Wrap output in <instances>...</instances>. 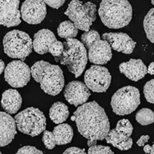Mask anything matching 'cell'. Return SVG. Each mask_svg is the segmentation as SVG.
Returning a JSON list of instances; mask_svg holds the SVG:
<instances>
[{
  "mask_svg": "<svg viewBox=\"0 0 154 154\" xmlns=\"http://www.w3.org/2000/svg\"><path fill=\"white\" fill-rule=\"evenodd\" d=\"M79 133L88 140L89 147L103 140L109 132L110 123L104 109L96 101L86 103L74 112Z\"/></svg>",
  "mask_w": 154,
  "mask_h": 154,
  "instance_id": "obj_1",
  "label": "cell"
},
{
  "mask_svg": "<svg viewBox=\"0 0 154 154\" xmlns=\"http://www.w3.org/2000/svg\"><path fill=\"white\" fill-rule=\"evenodd\" d=\"M98 12L102 23L109 29L123 28L133 18V7L128 0H102Z\"/></svg>",
  "mask_w": 154,
  "mask_h": 154,
  "instance_id": "obj_2",
  "label": "cell"
},
{
  "mask_svg": "<svg viewBox=\"0 0 154 154\" xmlns=\"http://www.w3.org/2000/svg\"><path fill=\"white\" fill-rule=\"evenodd\" d=\"M32 76L40 84L41 89L46 94L56 96L63 90L65 79L62 69L59 66L40 60L31 67Z\"/></svg>",
  "mask_w": 154,
  "mask_h": 154,
  "instance_id": "obj_3",
  "label": "cell"
},
{
  "mask_svg": "<svg viewBox=\"0 0 154 154\" xmlns=\"http://www.w3.org/2000/svg\"><path fill=\"white\" fill-rule=\"evenodd\" d=\"M64 50L60 57L55 58L56 62L66 66L70 72L79 77L86 66L88 53L84 44L75 38H68L63 43Z\"/></svg>",
  "mask_w": 154,
  "mask_h": 154,
  "instance_id": "obj_4",
  "label": "cell"
},
{
  "mask_svg": "<svg viewBox=\"0 0 154 154\" xmlns=\"http://www.w3.org/2000/svg\"><path fill=\"white\" fill-rule=\"evenodd\" d=\"M81 40L88 49V59L96 65H105L112 57V48L106 40L101 39L96 30H89L81 35Z\"/></svg>",
  "mask_w": 154,
  "mask_h": 154,
  "instance_id": "obj_5",
  "label": "cell"
},
{
  "mask_svg": "<svg viewBox=\"0 0 154 154\" xmlns=\"http://www.w3.org/2000/svg\"><path fill=\"white\" fill-rule=\"evenodd\" d=\"M2 43L5 54L12 59H19L22 61L29 56L33 49V41L29 35L17 29L5 34Z\"/></svg>",
  "mask_w": 154,
  "mask_h": 154,
  "instance_id": "obj_6",
  "label": "cell"
},
{
  "mask_svg": "<svg viewBox=\"0 0 154 154\" xmlns=\"http://www.w3.org/2000/svg\"><path fill=\"white\" fill-rule=\"evenodd\" d=\"M18 130L30 137H36L46 130V119L37 108L29 107L15 116Z\"/></svg>",
  "mask_w": 154,
  "mask_h": 154,
  "instance_id": "obj_7",
  "label": "cell"
},
{
  "mask_svg": "<svg viewBox=\"0 0 154 154\" xmlns=\"http://www.w3.org/2000/svg\"><path fill=\"white\" fill-rule=\"evenodd\" d=\"M64 14L79 29L88 32L96 19V5L92 2L83 3L79 0H72Z\"/></svg>",
  "mask_w": 154,
  "mask_h": 154,
  "instance_id": "obj_8",
  "label": "cell"
},
{
  "mask_svg": "<svg viewBox=\"0 0 154 154\" xmlns=\"http://www.w3.org/2000/svg\"><path fill=\"white\" fill-rule=\"evenodd\" d=\"M140 104V91L132 86H126L118 89L112 96L110 103L113 112L119 116L132 113Z\"/></svg>",
  "mask_w": 154,
  "mask_h": 154,
  "instance_id": "obj_9",
  "label": "cell"
},
{
  "mask_svg": "<svg viewBox=\"0 0 154 154\" xmlns=\"http://www.w3.org/2000/svg\"><path fill=\"white\" fill-rule=\"evenodd\" d=\"M112 77L105 66L92 65L85 72L84 82L94 93H105L110 86Z\"/></svg>",
  "mask_w": 154,
  "mask_h": 154,
  "instance_id": "obj_10",
  "label": "cell"
},
{
  "mask_svg": "<svg viewBox=\"0 0 154 154\" xmlns=\"http://www.w3.org/2000/svg\"><path fill=\"white\" fill-rule=\"evenodd\" d=\"M31 69L22 60H14L5 67V82L12 87L21 88L26 86L31 79Z\"/></svg>",
  "mask_w": 154,
  "mask_h": 154,
  "instance_id": "obj_11",
  "label": "cell"
},
{
  "mask_svg": "<svg viewBox=\"0 0 154 154\" xmlns=\"http://www.w3.org/2000/svg\"><path fill=\"white\" fill-rule=\"evenodd\" d=\"M47 9L43 0H26L22 4V19L28 24H39L45 19Z\"/></svg>",
  "mask_w": 154,
  "mask_h": 154,
  "instance_id": "obj_12",
  "label": "cell"
},
{
  "mask_svg": "<svg viewBox=\"0 0 154 154\" xmlns=\"http://www.w3.org/2000/svg\"><path fill=\"white\" fill-rule=\"evenodd\" d=\"M20 0H0V24L5 27L17 26L21 23Z\"/></svg>",
  "mask_w": 154,
  "mask_h": 154,
  "instance_id": "obj_13",
  "label": "cell"
},
{
  "mask_svg": "<svg viewBox=\"0 0 154 154\" xmlns=\"http://www.w3.org/2000/svg\"><path fill=\"white\" fill-rule=\"evenodd\" d=\"M91 96L89 89L80 81H72L66 86L64 97L69 103L79 106L86 103Z\"/></svg>",
  "mask_w": 154,
  "mask_h": 154,
  "instance_id": "obj_14",
  "label": "cell"
},
{
  "mask_svg": "<svg viewBox=\"0 0 154 154\" xmlns=\"http://www.w3.org/2000/svg\"><path fill=\"white\" fill-rule=\"evenodd\" d=\"M102 37L109 42L112 49L124 54H131L137 45V42L124 32H106Z\"/></svg>",
  "mask_w": 154,
  "mask_h": 154,
  "instance_id": "obj_15",
  "label": "cell"
},
{
  "mask_svg": "<svg viewBox=\"0 0 154 154\" xmlns=\"http://www.w3.org/2000/svg\"><path fill=\"white\" fill-rule=\"evenodd\" d=\"M16 122L8 112H0V146L3 147L12 142L16 132Z\"/></svg>",
  "mask_w": 154,
  "mask_h": 154,
  "instance_id": "obj_16",
  "label": "cell"
},
{
  "mask_svg": "<svg viewBox=\"0 0 154 154\" xmlns=\"http://www.w3.org/2000/svg\"><path fill=\"white\" fill-rule=\"evenodd\" d=\"M53 32L47 29H43L34 34L33 49L38 54L43 55L50 53L53 47L57 42Z\"/></svg>",
  "mask_w": 154,
  "mask_h": 154,
  "instance_id": "obj_17",
  "label": "cell"
},
{
  "mask_svg": "<svg viewBox=\"0 0 154 154\" xmlns=\"http://www.w3.org/2000/svg\"><path fill=\"white\" fill-rule=\"evenodd\" d=\"M119 69L128 79L134 82L142 79L148 73L147 67L141 60L130 59L128 62L119 64Z\"/></svg>",
  "mask_w": 154,
  "mask_h": 154,
  "instance_id": "obj_18",
  "label": "cell"
},
{
  "mask_svg": "<svg viewBox=\"0 0 154 154\" xmlns=\"http://www.w3.org/2000/svg\"><path fill=\"white\" fill-rule=\"evenodd\" d=\"M1 103L5 112L9 114H16L21 107L23 99L16 89H9L2 93Z\"/></svg>",
  "mask_w": 154,
  "mask_h": 154,
  "instance_id": "obj_19",
  "label": "cell"
},
{
  "mask_svg": "<svg viewBox=\"0 0 154 154\" xmlns=\"http://www.w3.org/2000/svg\"><path fill=\"white\" fill-rule=\"evenodd\" d=\"M107 143L111 144L114 147L122 151H126L133 146V139L127 135L117 131L116 129L110 130L106 137Z\"/></svg>",
  "mask_w": 154,
  "mask_h": 154,
  "instance_id": "obj_20",
  "label": "cell"
},
{
  "mask_svg": "<svg viewBox=\"0 0 154 154\" xmlns=\"http://www.w3.org/2000/svg\"><path fill=\"white\" fill-rule=\"evenodd\" d=\"M53 133L54 134L56 145L58 146L69 143L73 137V130L72 126L67 123H61L55 126Z\"/></svg>",
  "mask_w": 154,
  "mask_h": 154,
  "instance_id": "obj_21",
  "label": "cell"
},
{
  "mask_svg": "<svg viewBox=\"0 0 154 154\" xmlns=\"http://www.w3.org/2000/svg\"><path fill=\"white\" fill-rule=\"evenodd\" d=\"M69 116L68 106L61 102H56L49 109V118L56 124H61Z\"/></svg>",
  "mask_w": 154,
  "mask_h": 154,
  "instance_id": "obj_22",
  "label": "cell"
},
{
  "mask_svg": "<svg viewBox=\"0 0 154 154\" xmlns=\"http://www.w3.org/2000/svg\"><path fill=\"white\" fill-rule=\"evenodd\" d=\"M79 29L71 21L62 22L57 28V33L59 36L63 38H74L78 34Z\"/></svg>",
  "mask_w": 154,
  "mask_h": 154,
  "instance_id": "obj_23",
  "label": "cell"
},
{
  "mask_svg": "<svg viewBox=\"0 0 154 154\" xmlns=\"http://www.w3.org/2000/svg\"><path fill=\"white\" fill-rule=\"evenodd\" d=\"M143 29L147 38L154 43V8L149 9L144 17Z\"/></svg>",
  "mask_w": 154,
  "mask_h": 154,
  "instance_id": "obj_24",
  "label": "cell"
},
{
  "mask_svg": "<svg viewBox=\"0 0 154 154\" xmlns=\"http://www.w3.org/2000/svg\"><path fill=\"white\" fill-rule=\"evenodd\" d=\"M136 120L142 126L152 124L154 123V112L150 109H141L136 114Z\"/></svg>",
  "mask_w": 154,
  "mask_h": 154,
  "instance_id": "obj_25",
  "label": "cell"
},
{
  "mask_svg": "<svg viewBox=\"0 0 154 154\" xmlns=\"http://www.w3.org/2000/svg\"><path fill=\"white\" fill-rule=\"evenodd\" d=\"M116 130H117V131L121 132V133L127 135L128 137H130L132 133H133V125L131 124V123L128 119H123L118 121L117 124H116Z\"/></svg>",
  "mask_w": 154,
  "mask_h": 154,
  "instance_id": "obj_26",
  "label": "cell"
},
{
  "mask_svg": "<svg viewBox=\"0 0 154 154\" xmlns=\"http://www.w3.org/2000/svg\"><path fill=\"white\" fill-rule=\"evenodd\" d=\"M143 94L147 102L154 104V79L146 83L143 87Z\"/></svg>",
  "mask_w": 154,
  "mask_h": 154,
  "instance_id": "obj_27",
  "label": "cell"
},
{
  "mask_svg": "<svg viewBox=\"0 0 154 154\" xmlns=\"http://www.w3.org/2000/svg\"><path fill=\"white\" fill-rule=\"evenodd\" d=\"M42 140L46 148L48 149H54L55 146H56V140H55L54 134H53V132L45 130L43 132Z\"/></svg>",
  "mask_w": 154,
  "mask_h": 154,
  "instance_id": "obj_28",
  "label": "cell"
},
{
  "mask_svg": "<svg viewBox=\"0 0 154 154\" xmlns=\"http://www.w3.org/2000/svg\"><path fill=\"white\" fill-rule=\"evenodd\" d=\"M88 154H114L109 146L102 145L92 146L89 148Z\"/></svg>",
  "mask_w": 154,
  "mask_h": 154,
  "instance_id": "obj_29",
  "label": "cell"
},
{
  "mask_svg": "<svg viewBox=\"0 0 154 154\" xmlns=\"http://www.w3.org/2000/svg\"><path fill=\"white\" fill-rule=\"evenodd\" d=\"M16 154H44L42 151L38 149L36 147L32 146H25L21 147Z\"/></svg>",
  "mask_w": 154,
  "mask_h": 154,
  "instance_id": "obj_30",
  "label": "cell"
},
{
  "mask_svg": "<svg viewBox=\"0 0 154 154\" xmlns=\"http://www.w3.org/2000/svg\"><path fill=\"white\" fill-rule=\"evenodd\" d=\"M43 1L46 5L56 9H58L63 6V4L66 2V0H43Z\"/></svg>",
  "mask_w": 154,
  "mask_h": 154,
  "instance_id": "obj_31",
  "label": "cell"
},
{
  "mask_svg": "<svg viewBox=\"0 0 154 154\" xmlns=\"http://www.w3.org/2000/svg\"><path fill=\"white\" fill-rule=\"evenodd\" d=\"M63 154H86L85 149H80L79 147H69L65 150Z\"/></svg>",
  "mask_w": 154,
  "mask_h": 154,
  "instance_id": "obj_32",
  "label": "cell"
},
{
  "mask_svg": "<svg viewBox=\"0 0 154 154\" xmlns=\"http://www.w3.org/2000/svg\"><path fill=\"white\" fill-rule=\"evenodd\" d=\"M149 135H143V136H142V137L139 139V140L137 142V143L139 146H144L145 144L149 141Z\"/></svg>",
  "mask_w": 154,
  "mask_h": 154,
  "instance_id": "obj_33",
  "label": "cell"
},
{
  "mask_svg": "<svg viewBox=\"0 0 154 154\" xmlns=\"http://www.w3.org/2000/svg\"><path fill=\"white\" fill-rule=\"evenodd\" d=\"M147 72L148 73L150 74V75H154V63H151L149 65L148 68H147Z\"/></svg>",
  "mask_w": 154,
  "mask_h": 154,
  "instance_id": "obj_34",
  "label": "cell"
},
{
  "mask_svg": "<svg viewBox=\"0 0 154 154\" xmlns=\"http://www.w3.org/2000/svg\"><path fill=\"white\" fill-rule=\"evenodd\" d=\"M151 149H152V146H150L149 145H145L143 146V151L145 153H150Z\"/></svg>",
  "mask_w": 154,
  "mask_h": 154,
  "instance_id": "obj_35",
  "label": "cell"
},
{
  "mask_svg": "<svg viewBox=\"0 0 154 154\" xmlns=\"http://www.w3.org/2000/svg\"><path fill=\"white\" fill-rule=\"evenodd\" d=\"M0 63H1V68H0V73L2 74V72L3 71H5L4 69H5V63H4V62L2 61V60H0Z\"/></svg>",
  "mask_w": 154,
  "mask_h": 154,
  "instance_id": "obj_36",
  "label": "cell"
},
{
  "mask_svg": "<svg viewBox=\"0 0 154 154\" xmlns=\"http://www.w3.org/2000/svg\"><path fill=\"white\" fill-rule=\"evenodd\" d=\"M149 154H154V143L152 146V149H151V152Z\"/></svg>",
  "mask_w": 154,
  "mask_h": 154,
  "instance_id": "obj_37",
  "label": "cell"
},
{
  "mask_svg": "<svg viewBox=\"0 0 154 154\" xmlns=\"http://www.w3.org/2000/svg\"><path fill=\"white\" fill-rule=\"evenodd\" d=\"M151 3L154 5V0H151Z\"/></svg>",
  "mask_w": 154,
  "mask_h": 154,
  "instance_id": "obj_38",
  "label": "cell"
},
{
  "mask_svg": "<svg viewBox=\"0 0 154 154\" xmlns=\"http://www.w3.org/2000/svg\"><path fill=\"white\" fill-rule=\"evenodd\" d=\"M0 154H2V152H0Z\"/></svg>",
  "mask_w": 154,
  "mask_h": 154,
  "instance_id": "obj_39",
  "label": "cell"
}]
</instances>
